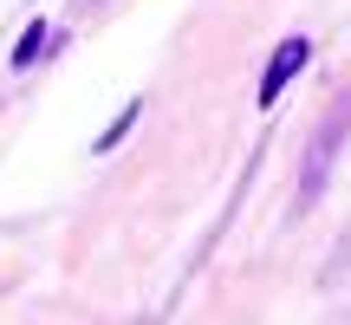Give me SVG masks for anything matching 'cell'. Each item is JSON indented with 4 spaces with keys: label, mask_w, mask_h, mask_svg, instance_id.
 <instances>
[{
    "label": "cell",
    "mask_w": 351,
    "mask_h": 325,
    "mask_svg": "<svg viewBox=\"0 0 351 325\" xmlns=\"http://www.w3.org/2000/svg\"><path fill=\"white\" fill-rule=\"evenodd\" d=\"M345 143V124L339 117H326V130H319V143H313V156H306V182H300V202H313L319 189H326V169H332V150Z\"/></svg>",
    "instance_id": "cell-1"
},
{
    "label": "cell",
    "mask_w": 351,
    "mask_h": 325,
    "mask_svg": "<svg viewBox=\"0 0 351 325\" xmlns=\"http://www.w3.org/2000/svg\"><path fill=\"white\" fill-rule=\"evenodd\" d=\"M33 52H39V26H33V33L20 39V52H13V65H20V72H26V59H33Z\"/></svg>",
    "instance_id": "cell-3"
},
{
    "label": "cell",
    "mask_w": 351,
    "mask_h": 325,
    "mask_svg": "<svg viewBox=\"0 0 351 325\" xmlns=\"http://www.w3.org/2000/svg\"><path fill=\"white\" fill-rule=\"evenodd\" d=\"M306 65V39H287V46L274 52V59H267V78H261V104H274L280 91H287V78L300 72Z\"/></svg>",
    "instance_id": "cell-2"
}]
</instances>
